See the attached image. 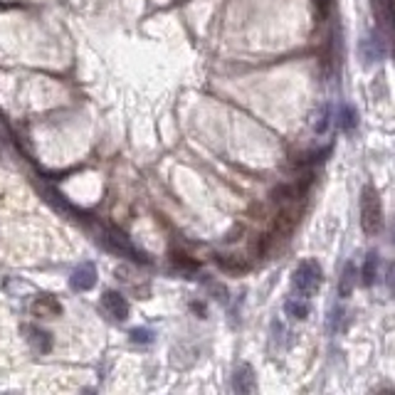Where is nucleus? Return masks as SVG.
I'll return each instance as SVG.
<instances>
[{
  "instance_id": "obj_1",
  "label": "nucleus",
  "mask_w": 395,
  "mask_h": 395,
  "mask_svg": "<svg viewBox=\"0 0 395 395\" xmlns=\"http://www.w3.org/2000/svg\"><path fill=\"white\" fill-rule=\"evenodd\" d=\"M383 205L381 196L373 186H366L361 193V228L366 235H378L383 230Z\"/></svg>"
},
{
  "instance_id": "obj_2",
  "label": "nucleus",
  "mask_w": 395,
  "mask_h": 395,
  "mask_svg": "<svg viewBox=\"0 0 395 395\" xmlns=\"http://www.w3.org/2000/svg\"><path fill=\"white\" fill-rule=\"evenodd\" d=\"M322 282H324V272H322V264H319L317 259H307V262H302L292 277L294 289H297L302 297H312V294H317L319 287H322Z\"/></svg>"
},
{
  "instance_id": "obj_3",
  "label": "nucleus",
  "mask_w": 395,
  "mask_h": 395,
  "mask_svg": "<svg viewBox=\"0 0 395 395\" xmlns=\"http://www.w3.org/2000/svg\"><path fill=\"white\" fill-rule=\"evenodd\" d=\"M69 284H72L74 292H89L97 284V267L92 262L79 264L72 272V277H69Z\"/></svg>"
},
{
  "instance_id": "obj_4",
  "label": "nucleus",
  "mask_w": 395,
  "mask_h": 395,
  "mask_svg": "<svg viewBox=\"0 0 395 395\" xmlns=\"http://www.w3.org/2000/svg\"><path fill=\"white\" fill-rule=\"evenodd\" d=\"M102 307H104V312L114 319H126L129 317V304L119 292H104Z\"/></svg>"
},
{
  "instance_id": "obj_5",
  "label": "nucleus",
  "mask_w": 395,
  "mask_h": 395,
  "mask_svg": "<svg viewBox=\"0 0 395 395\" xmlns=\"http://www.w3.org/2000/svg\"><path fill=\"white\" fill-rule=\"evenodd\" d=\"M232 388L237 393H252V391H257V383H254V371L247 366V363H242V366L235 371Z\"/></svg>"
},
{
  "instance_id": "obj_6",
  "label": "nucleus",
  "mask_w": 395,
  "mask_h": 395,
  "mask_svg": "<svg viewBox=\"0 0 395 395\" xmlns=\"http://www.w3.org/2000/svg\"><path fill=\"white\" fill-rule=\"evenodd\" d=\"M33 312L37 314V317H59L62 307L57 304V299H52V297H40L37 302H35Z\"/></svg>"
},
{
  "instance_id": "obj_7",
  "label": "nucleus",
  "mask_w": 395,
  "mask_h": 395,
  "mask_svg": "<svg viewBox=\"0 0 395 395\" xmlns=\"http://www.w3.org/2000/svg\"><path fill=\"white\" fill-rule=\"evenodd\" d=\"M381 54H383V47H381V40H376L371 35V40H363V45H361V57H363V62H378L381 59Z\"/></svg>"
},
{
  "instance_id": "obj_8",
  "label": "nucleus",
  "mask_w": 395,
  "mask_h": 395,
  "mask_svg": "<svg viewBox=\"0 0 395 395\" xmlns=\"http://www.w3.org/2000/svg\"><path fill=\"white\" fill-rule=\"evenodd\" d=\"M361 277H363V284H366V287H373V284H376V279H378V252H371L366 257Z\"/></svg>"
},
{
  "instance_id": "obj_9",
  "label": "nucleus",
  "mask_w": 395,
  "mask_h": 395,
  "mask_svg": "<svg viewBox=\"0 0 395 395\" xmlns=\"http://www.w3.org/2000/svg\"><path fill=\"white\" fill-rule=\"evenodd\" d=\"M353 282H356V267H353L351 262L343 267V274H341V284H338V294L341 297H348L353 289Z\"/></svg>"
},
{
  "instance_id": "obj_10",
  "label": "nucleus",
  "mask_w": 395,
  "mask_h": 395,
  "mask_svg": "<svg viewBox=\"0 0 395 395\" xmlns=\"http://www.w3.org/2000/svg\"><path fill=\"white\" fill-rule=\"evenodd\" d=\"M284 312H287L289 317H294V319H307L309 317V304L299 302V299H289V302L284 304Z\"/></svg>"
},
{
  "instance_id": "obj_11",
  "label": "nucleus",
  "mask_w": 395,
  "mask_h": 395,
  "mask_svg": "<svg viewBox=\"0 0 395 395\" xmlns=\"http://www.w3.org/2000/svg\"><path fill=\"white\" fill-rule=\"evenodd\" d=\"M358 124V114L353 107H348V104H343L341 107V126L346 129V131H353Z\"/></svg>"
},
{
  "instance_id": "obj_12",
  "label": "nucleus",
  "mask_w": 395,
  "mask_h": 395,
  "mask_svg": "<svg viewBox=\"0 0 395 395\" xmlns=\"http://www.w3.org/2000/svg\"><path fill=\"white\" fill-rule=\"evenodd\" d=\"M33 336H28L30 341L37 346V351L40 353H45V351H49V338H47V334H42V331H37V329H28Z\"/></svg>"
},
{
  "instance_id": "obj_13",
  "label": "nucleus",
  "mask_w": 395,
  "mask_h": 395,
  "mask_svg": "<svg viewBox=\"0 0 395 395\" xmlns=\"http://www.w3.org/2000/svg\"><path fill=\"white\" fill-rule=\"evenodd\" d=\"M131 336H134V341H146V343H148V341L153 338V334L146 331V329H136V331H134Z\"/></svg>"
},
{
  "instance_id": "obj_14",
  "label": "nucleus",
  "mask_w": 395,
  "mask_h": 395,
  "mask_svg": "<svg viewBox=\"0 0 395 395\" xmlns=\"http://www.w3.org/2000/svg\"><path fill=\"white\" fill-rule=\"evenodd\" d=\"M388 287H391V292L395 294V264L388 267Z\"/></svg>"
}]
</instances>
